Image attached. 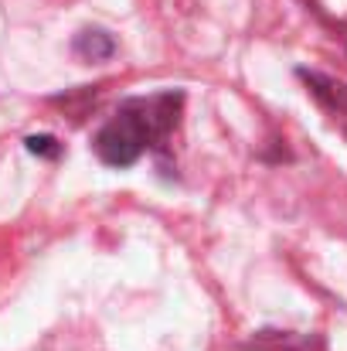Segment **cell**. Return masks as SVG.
Masks as SVG:
<instances>
[{
	"mask_svg": "<svg viewBox=\"0 0 347 351\" xmlns=\"http://www.w3.org/2000/svg\"><path fill=\"white\" fill-rule=\"evenodd\" d=\"M184 93H153V96H133L126 99L116 117L96 133L92 147L96 157L110 167H133L146 150H157L167 143V136L181 123Z\"/></svg>",
	"mask_w": 347,
	"mask_h": 351,
	"instance_id": "6da1fadb",
	"label": "cell"
},
{
	"mask_svg": "<svg viewBox=\"0 0 347 351\" xmlns=\"http://www.w3.org/2000/svg\"><path fill=\"white\" fill-rule=\"evenodd\" d=\"M300 79L307 82L310 96H313V99L331 113V119L347 133V82L331 79V75H324V72H307V69H300Z\"/></svg>",
	"mask_w": 347,
	"mask_h": 351,
	"instance_id": "7a4b0ae2",
	"label": "cell"
},
{
	"mask_svg": "<svg viewBox=\"0 0 347 351\" xmlns=\"http://www.w3.org/2000/svg\"><path fill=\"white\" fill-rule=\"evenodd\" d=\"M116 51V41L106 31H82L75 38V55H82L86 62H99V58H110Z\"/></svg>",
	"mask_w": 347,
	"mask_h": 351,
	"instance_id": "3957f363",
	"label": "cell"
},
{
	"mask_svg": "<svg viewBox=\"0 0 347 351\" xmlns=\"http://www.w3.org/2000/svg\"><path fill=\"white\" fill-rule=\"evenodd\" d=\"M24 147L31 150V154H38V157H62V143L55 140V136H48V133H34V136H27L24 140Z\"/></svg>",
	"mask_w": 347,
	"mask_h": 351,
	"instance_id": "277c9868",
	"label": "cell"
}]
</instances>
